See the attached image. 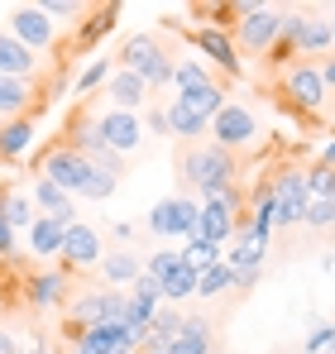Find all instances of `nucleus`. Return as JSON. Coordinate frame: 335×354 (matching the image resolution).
I'll return each mask as SVG.
<instances>
[{
    "instance_id": "obj_1",
    "label": "nucleus",
    "mask_w": 335,
    "mask_h": 354,
    "mask_svg": "<svg viewBox=\"0 0 335 354\" xmlns=\"http://www.w3.org/2000/svg\"><path fill=\"white\" fill-rule=\"evenodd\" d=\"M235 153H225V149H216V144H192L187 153H182V177H187V187L192 192H201L206 201L216 196V192H225L230 182H235Z\"/></svg>"
},
{
    "instance_id": "obj_2",
    "label": "nucleus",
    "mask_w": 335,
    "mask_h": 354,
    "mask_svg": "<svg viewBox=\"0 0 335 354\" xmlns=\"http://www.w3.org/2000/svg\"><path fill=\"white\" fill-rule=\"evenodd\" d=\"M239 206H244V196H239L235 187H225L211 201H201V206H197V230H192V239H206V244L221 249L225 239L239 230Z\"/></svg>"
},
{
    "instance_id": "obj_3",
    "label": "nucleus",
    "mask_w": 335,
    "mask_h": 354,
    "mask_svg": "<svg viewBox=\"0 0 335 354\" xmlns=\"http://www.w3.org/2000/svg\"><path fill=\"white\" fill-rule=\"evenodd\" d=\"M125 72H134V77H144V86L154 91V86H172V58H168V48L154 39V34H134L129 44H125Z\"/></svg>"
},
{
    "instance_id": "obj_4",
    "label": "nucleus",
    "mask_w": 335,
    "mask_h": 354,
    "mask_svg": "<svg viewBox=\"0 0 335 354\" xmlns=\"http://www.w3.org/2000/svg\"><path fill=\"white\" fill-rule=\"evenodd\" d=\"M282 101L292 106V111H302V115H316L321 106H326V82H321V67L316 62H292V67H282Z\"/></svg>"
},
{
    "instance_id": "obj_5",
    "label": "nucleus",
    "mask_w": 335,
    "mask_h": 354,
    "mask_svg": "<svg viewBox=\"0 0 335 354\" xmlns=\"http://www.w3.org/2000/svg\"><path fill=\"white\" fill-rule=\"evenodd\" d=\"M278 19H282V10H269V5H239V29H235L239 48L269 53V48L278 44Z\"/></svg>"
},
{
    "instance_id": "obj_6",
    "label": "nucleus",
    "mask_w": 335,
    "mask_h": 354,
    "mask_svg": "<svg viewBox=\"0 0 335 354\" xmlns=\"http://www.w3.org/2000/svg\"><path fill=\"white\" fill-rule=\"evenodd\" d=\"M269 192H273V225H282V230L302 225V216H307V187H302V173H297V168H282V173L269 182Z\"/></svg>"
},
{
    "instance_id": "obj_7",
    "label": "nucleus",
    "mask_w": 335,
    "mask_h": 354,
    "mask_svg": "<svg viewBox=\"0 0 335 354\" xmlns=\"http://www.w3.org/2000/svg\"><path fill=\"white\" fill-rule=\"evenodd\" d=\"M211 129H216V149H225V153H235V149H244V144H254L259 139V120H254V111L249 106H235V101H225L221 115L211 120Z\"/></svg>"
},
{
    "instance_id": "obj_8",
    "label": "nucleus",
    "mask_w": 335,
    "mask_h": 354,
    "mask_svg": "<svg viewBox=\"0 0 335 354\" xmlns=\"http://www.w3.org/2000/svg\"><path fill=\"white\" fill-rule=\"evenodd\" d=\"M91 129H96V139L111 149L115 158L120 153H134L139 139H144V120L129 115V111H101V115L91 120Z\"/></svg>"
},
{
    "instance_id": "obj_9",
    "label": "nucleus",
    "mask_w": 335,
    "mask_h": 354,
    "mask_svg": "<svg viewBox=\"0 0 335 354\" xmlns=\"http://www.w3.org/2000/svg\"><path fill=\"white\" fill-rule=\"evenodd\" d=\"M87 158L62 139V144H53L48 153H44V182H53L57 192H67V196H77V187H82V177H87Z\"/></svg>"
},
{
    "instance_id": "obj_10",
    "label": "nucleus",
    "mask_w": 335,
    "mask_h": 354,
    "mask_svg": "<svg viewBox=\"0 0 335 354\" xmlns=\"http://www.w3.org/2000/svg\"><path fill=\"white\" fill-rule=\"evenodd\" d=\"M57 259H62V268H96V263L106 259L101 230H91V225H67V230H62Z\"/></svg>"
},
{
    "instance_id": "obj_11",
    "label": "nucleus",
    "mask_w": 335,
    "mask_h": 354,
    "mask_svg": "<svg viewBox=\"0 0 335 354\" xmlns=\"http://www.w3.org/2000/svg\"><path fill=\"white\" fill-rule=\"evenodd\" d=\"M149 230L154 235H187L192 239V230H197V201H187V196H163L154 211H149Z\"/></svg>"
},
{
    "instance_id": "obj_12",
    "label": "nucleus",
    "mask_w": 335,
    "mask_h": 354,
    "mask_svg": "<svg viewBox=\"0 0 335 354\" xmlns=\"http://www.w3.org/2000/svg\"><path fill=\"white\" fill-rule=\"evenodd\" d=\"M10 39H19L24 48H53L57 29L39 5H19V10L10 15Z\"/></svg>"
},
{
    "instance_id": "obj_13",
    "label": "nucleus",
    "mask_w": 335,
    "mask_h": 354,
    "mask_svg": "<svg viewBox=\"0 0 335 354\" xmlns=\"http://www.w3.org/2000/svg\"><path fill=\"white\" fill-rule=\"evenodd\" d=\"M192 44H197L206 58H216V67H221V72H230V77H239V72H244L239 48H235V39L225 34L221 24H201V29H192Z\"/></svg>"
},
{
    "instance_id": "obj_14",
    "label": "nucleus",
    "mask_w": 335,
    "mask_h": 354,
    "mask_svg": "<svg viewBox=\"0 0 335 354\" xmlns=\"http://www.w3.org/2000/svg\"><path fill=\"white\" fill-rule=\"evenodd\" d=\"M106 96L115 101V111H129V115H139L144 111V101H149V86H144V77H134V72H111V82H106Z\"/></svg>"
},
{
    "instance_id": "obj_15",
    "label": "nucleus",
    "mask_w": 335,
    "mask_h": 354,
    "mask_svg": "<svg viewBox=\"0 0 335 354\" xmlns=\"http://www.w3.org/2000/svg\"><path fill=\"white\" fill-rule=\"evenodd\" d=\"M172 101H177V106H182L187 115H197L201 124H211V120L221 115V106H225V91L216 86V82H206V86H192V91H177Z\"/></svg>"
},
{
    "instance_id": "obj_16",
    "label": "nucleus",
    "mask_w": 335,
    "mask_h": 354,
    "mask_svg": "<svg viewBox=\"0 0 335 354\" xmlns=\"http://www.w3.org/2000/svg\"><path fill=\"white\" fill-rule=\"evenodd\" d=\"M39 72V58H34V48H24L19 39H10V34H0V77H15V82H29Z\"/></svg>"
},
{
    "instance_id": "obj_17",
    "label": "nucleus",
    "mask_w": 335,
    "mask_h": 354,
    "mask_svg": "<svg viewBox=\"0 0 335 354\" xmlns=\"http://www.w3.org/2000/svg\"><path fill=\"white\" fill-rule=\"evenodd\" d=\"M211 321L206 316H182V330L172 335L168 354H211Z\"/></svg>"
},
{
    "instance_id": "obj_18",
    "label": "nucleus",
    "mask_w": 335,
    "mask_h": 354,
    "mask_svg": "<svg viewBox=\"0 0 335 354\" xmlns=\"http://www.w3.org/2000/svg\"><path fill=\"white\" fill-rule=\"evenodd\" d=\"M230 239H235V249H230V259H225L230 268H264V254H269V239H264V235H254L249 225H239V230H235Z\"/></svg>"
},
{
    "instance_id": "obj_19",
    "label": "nucleus",
    "mask_w": 335,
    "mask_h": 354,
    "mask_svg": "<svg viewBox=\"0 0 335 354\" xmlns=\"http://www.w3.org/2000/svg\"><path fill=\"white\" fill-rule=\"evenodd\" d=\"M29 201H39V206L48 211V221H57V225H77L72 196H67V192H57L53 182H44V177H39V182H34V196H29Z\"/></svg>"
},
{
    "instance_id": "obj_20",
    "label": "nucleus",
    "mask_w": 335,
    "mask_h": 354,
    "mask_svg": "<svg viewBox=\"0 0 335 354\" xmlns=\"http://www.w3.org/2000/svg\"><path fill=\"white\" fill-rule=\"evenodd\" d=\"M62 297H67V278H62V273H39V278L24 283V301L39 306V311H44V306H57Z\"/></svg>"
},
{
    "instance_id": "obj_21",
    "label": "nucleus",
    "mask_w": 335,
    "mask_h": 354,
    "mask_svg": "<svg viewBox=\"0 0 335 354\" xmlns=\"http://www.w3.org/2000/svg\"><path fill=\"white\" fill-rule=\"evenodd\" d=\"M326 48H331V19H326V15H307V10H302L297 53H326Z\"/></svg>"
},
{
    "instance_id": "obj_22",
    "label": "nucleus",
    "mask_w": 335,
    "mask_h": 354,
    "mask_svg": "<svg viewBox=\"0 0 335 354\" xmlns=\"http://www.w3.org/2000/svg\"><path fill=\"white\" fill-rule=\"evenodd\" d=\"M177 330H182V311H177V306H159L154 321H149V340H144V350H168Z\"/></svg>"
},
{
    "instance_id": "obj_23",
    "label": "nucleus",
    "mask_w": 335,
    "mask_h": 354,
    "mask_svg": "<svg viewBox=\"0 0 335 354\" xmlns=\"http://www.w3.org/2000/svg\"><path fill=\"white\" fill-rule=\"evenodd\" d=\"M0 221L19 235V230H29L34 225V201H29V192H5L0 196Z\"/></svg>"
},
{
    "instance_id": "obj_24",
    "label": "nucleus",
    "mask_w": 335,
    "mask_h": 354,
    "mask_svg": "<svg viewBox=\"0 0 335 354\" xmlns=\"http://www.w3.org/2000/svg\"><path fill=\"white\" fill-rule=\"evenodd\" d=\"M159 292H163L168 306H177V301H187V297L197 292V273L187 268V263H177V268H168L163 278H159Z\"/></svg>"
},
{
    "instance_id": "obj_25",
    "label": "nucleus",
    "mask_w": 335,
    "mask_h": 354,
    "mask_svg": "<svg viewBox=\"0 0 335 354\" xmlns=\"http://www.w3.org/2000/svg\"><path fill=\"white\" fill-rule=\"evenodd\" d=\"M101 273H106V283H115V288H129V283L139 278V259L125 254V249H111V254L101 259Z\"/></svg>"
},
{
    "instance_id": "obj_26",
    "label": "nucleus",
    "mask_w": 335,
    "mask_h": 354,
    "mask_svg": "<svg viewBox=\"0 0 335 354\" xmlns=\"http://www.w3.org/2000/svg\"><path fill=\"white\" fill-rule=\"evenodd\" d=\"M29 144H34V120H10L0 129V158H24Z\"/></svg>"
},
{
    "instance_id": "obj_27",
    "label": "nucleus",
    "mask_w": 335,
    "mask_h": 354,
    "mask_svg": "<svg viewBox=\"0 0 335 354\" xmlns=\"http://www.w3.org/2000/svg\"><path fill=\"white\" fill-rule=\"evenodd\" d=\"M62 230H67V225H57V221H48V216H39V221L29 225V244H34V254L53 259L57 249H62Z\"/></svg>"
},
{
    "instance_id": "obj_28",
    "label": "nucleus",
    "mask_w": 335,
    "mask_h": 354,
    "mask_svg": "<svg viewBox=\"0 0 335 354\" xmlns=\"http://www.w3.org/2000/svg\"><path fill=\"white\" fill-rule=\"evenodd\" d=\"M115 187H120V173H111V168H87V177H82V187H77V196H91V201H106Z\"/></svg>"
},
{
    "instance_id": "obj_29",
    "label": "nucleus",
    "mask_w": 335,
    "mask_h": 354,
    "mask_svg": "<svg viewBox=\"0 0 335 354\" xmlns=\"http://www.w3.org/2000/svg\"><path fill=\"white\" fill-rule=\"evenodd\" d=\"M230 292V263H216V268H206V273H197V292L192 297H201V301H216V297Z\"/></svg>"
},
{
    "instance_id": "obj_30",
    "label": "nucleus",
    "mask_w": 335,
    "mask_h": 354,
    "mask_svg": "<svg viewBox=\"0 0 335 354\" xmlns=\"http://www.w3.org/2000/svg\"><path fill=\"white\" fill-rule=\"evenodd\" d=\"M182 263H187L192 273H206V268H216V263H221V249H216V244H206V239H187Z\"/></svg>"
},
{
    "instance_id": "obj_31",
    "label": "nucleus",
    "mask_w": 335,
    "mask_h": 354,
    "mask_svg": "<svg viewBox=\"0 0 335 354\" xmlns=\"http://www.w3.org/2000/svg\"><path fill=\"white\" fill-rule=\"evenodd\" d=\"M302 187H307V201H321V196H335V168L316 163L302 173Z\"/></svg>"
},
{
    "instance_id": "obj_32",
    "label": "nucleus",
    "mask_w": 335,
    "mask_h": 354,
    "mask_svg": "<svg viewBox=\"0 0 335 354\" xmlns=\"http://www.w3.org/2000/svg\"><path fill=\"white\" fill-rule=\"evenodd\" d=\"M168 134H177V139H197V134H201V129H206V124H201V120L197 115H187V111H182V106H177V101H168Z\"/></svg>"
},
{
    "instance_id": "obj_33",
    "label": "nucleus",
    "mask_w": 335,
    "mask_h": 354,
    "mask_svg": "<svg viewBox=\"0 0 335 354\" xmlns=\"http://www.w3.org/2000/svg\"><path fill=\"white\" fill-rule=\"evenodd\" d=\"M206 82H216L201 62H172V86L177 91H192V86H206Z\"/></svg>"
},
{
    "instance_id": "obj_34",
    "label": "nucleus",
    "mask_w": 335,
    "mask_h": 354,
    "mask_svg": "<svg viewBox=\"0 0 335 354\" xmlns=\"http://www.w3.org/2000/svg\"><path fill=\"white\" fill-rule=\"evenodd\" d=\"M24 101H29V86L15 77H0V115H19Z\"/></svg>"
},
{
    "instance_id": "obj_35",
    "label": "nucleus",
    "mask_w": 335,
    "mask_h": 354,
    "mask_svg": "<svg viewBox=\"0 0 335 354\" xmlns=\"http://www.w3.org/2000/svg\"><path fill=\"white\" fill-rule=\"evenodd\" d=\"M302 225H311V230H335V196L307 201V216H302Z\"/></svg>"
},
{
    "instance_id": "obj_36",
    "label": "nucleus",
    "mask_w": 335,
    "mask_h": 354,
    "mask_svg": "<svg viewBox=\"0 0 335 354\" xmlns=\"http://www.w3.org/2000/svg\"><path fill=\"white\" fill-rule=\"evenodd\" d=\"M111 15H115V10H106V15H91V19H87V29L77 34V48H91L101 34H111V24H115Z\"/></svg>"
},
{
    "instance_id": "obj_37",
    "label": "nucleus",
    "mask_w": 335,
    "mask_h": 354,
    "mask_svg": "<svg viewBox=\"0 0 335 354\" xmlns=\"http://www.w3.org/2000/svg\"><path fill=\"white\" fill-rule=\"evenodd\" d=\"M177 263H182V249H154V254H149V268H144V273H149V278H163L168 268H177Z\"/></svg>"
},
{
    "instance_id": "obj_38",
    "label": "nucleus",
    "mask_w": 335,
    "mask_h": 354,
    "mask_svg": "<svg viewBox=\"0 0 335 354\" xmlns=\"http://www.w3.org/2000/svg\"><path fill=\"white\" fill-rule=\"evenodd\" d=\"M129 297H134V301H149V306H159V301H163V292H159V278L139 273V278L129 283Z\"/></svg>"
},
{
    "instance_id": "obj_39",
    "label": "nucleus",
    "mask_w": 335,
    "mask_h": 354,
    "mask_svg": "<svg viewBox=\"0 0 335 354\" xmlns=\"http://www.w3.org/2000/svg\"><path fill=\"white\" fill-rule=\"evenodd\" d=\"M106 82H111V62L101 58V62H91V67L82 72V82H77V91L87 96V91H96V86H106Z\"/></svg>"
},
{
    "instance_id": "obj_40",
    "label": "nucleus",
    "mask_w": 335,
    "mask_h": 354,
    "mask_svg": "<svg viewBox=\"0 0 335 354\" xmlns=\"http://www.w3.org/2000/svg\"><path fill=\"white\" fill-rule=\"evenodd\" d=\"M39 10H44L48 19H67V15H87V5H82V0H44Z\"/></svg>"
},
{
    "instance_id": "obj_41",
    "label": "nucleus",
    "mask_w": 335,
    "mask_h": 354,
    "mask_svg": "<svg viewBox=\"0 0 335 354\" xmlns=\"http://www.w3.org/2000/svg\"><path fill=\"white\" fill-rule=\"evenodd\" d=\"M331 345H335V326H326V321H321V326L307 335V350L316 354V350H331Z\"/></svg>"
},
{
    "instance_id": "obj_42",
    "label": "nucleus",
    "mask_w": 335,
    "mask_h": 354,
    "mask_svg": "<svg viewBox=\"0 0 335 354\" xmlns=\"http://www.w3.org/2000/svg\"><path fill=\"white\" fill-rule=\"evenodd\" d=\"M259 283V268H230V292H249Z\"/></svg>"
},
{
    "instance_id": "obj_43",
    "label": "nucleus",
    "mask_w": 335,
    "mask_h": 354,
    "mask_svg": "<svg viewBox=\"0 0 335 354\" xmlns=\"http://www.w3.org/2000/svg\"><path fill=\"white\" fill-rule=\"evenodd\" d=\"M0 254H15V230L0 221Z\"/></svg>"
},
{
    "instance_id": "obj_44",
    "label": "nucleus",
    "mask_w": 335,
    "mask_h": 354,
    "mask_svg": "<svg viewBox=\"0 0 335 354\" xmlns=\"http://www.w3.org/2000/svg\"><path fill=\"white\" fill-rule=\"evenodd\" d=\"M149 129H154V134H168V115H163V111L149 115Z\"/></svg>"
},
{
    "instance_id": "obj_45",
    "label": "nucleus",
    "mask_w": 335,
    "mask_h": 354,
    "mask_svg": "<svg viewBox=\"0 0 335 354\" xmlns=\"http://www.w3.org/2000/svg\"><path fill=\"white\" fill-rule=\"evenodd\" d=\"M321 82H326V91L335 86V58H331V62H321Z\"/></svg>"
},
{
    "instance_id": "obj_46",
    "label": "nucleus",
    "mask_w": 335,
    "mask_h": 354,
    "mask_svg": "<svg viewBox=\"0 0 335 354\" xmlns=\"http://www.w3.org/2000/svg\"><path fill=\"white\" fill-rule=\"evenodd\" d=\"M321 163H326V168H335V144H326V153H321Z\"/></svg>"
},
{
    "instance_id": "obj_47",
    "label": "nucleus",
    "mask_w": 335,
    "mask_h": 354,
    "mask_svg": "<svg viewBox=\"0 0 335 354\" xmlns=\"http://www.w3.org/2000/svg\"><path fill=\"white\" fill-rule=\"evenodd\" d=\"M0 354H15V340L10 335H0Z\"/></svg>"
},
{
    "instance_id": "obj_48",
    "label": "nucleus",
    "mask_w": 335,
    "mask_h": 354,
    "mask_svg": "<svg viewBox=\"0 0 335 354\" xmlns=\"http://www.w3.org/2000/svg\"><path fill=\"white\" fill-rule=\"evenodd\" d=\"M331 44H335V10H331Z\"/></svg>"
},
{
    "instance_id": "obj_49",
    "label": "nucleus",
    "mask_w": 335,
    "mask_h": 354,
    "mask_svg": "<svg viewBox=\"0 0 335 354\" xmlns=\"http://www.w3.org/2000/svg\"><path fill=\"white\" fill-rule=\"evenodd\" d=\"M139 354H168V350H139Z\"/></svg>"
},
{
    "instance_id": "obj_50",
    "label": "nucleus",
    "mask_w": 335,
    "mask_h": 354,
    "mask_svg": "<svg viewBox=\"0 0 335 354\" xmlns=\"http://www.w3.org/2000/svg\"><path fill=\"white\" fill-rule=\"evenodd\" d=\"M331 354H335V345H331Z\"/></svg>"
}]
</instances>
